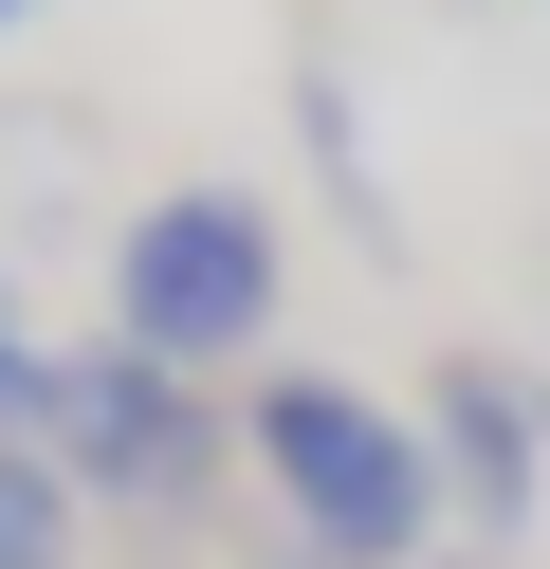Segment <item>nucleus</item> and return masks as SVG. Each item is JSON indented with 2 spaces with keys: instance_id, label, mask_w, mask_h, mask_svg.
Segmentation results:
<instances>
[{
  "instance_id": "423d86ee",
  "label": "nucleus",
  "mask_w": 550,
  "mask_h": 569,
  "mask_svg": "<svg viewBox=\"0 0 550 569\" xmlns=\"http://www.w3.org/2000/svg\"><path fill=\"white\" fill-rule=\"evenodd\" d=\"M56 386H73V368L19 331V295H0V441H56Z\"/></svg>"
},
{
  "instance_id": "f03ea898",
  "label": "nucleus",
  "mask_w": 550,
  "mask_h": 569,
  "mask_svg": "<svg viewBox=\"0 0 550 569\" xmlns=\"http://www.w3.org/2000/svg\"><path fill=\"white\" fill-rule=\"evenodd\" d=\"M257 331H276V202L183 184V202H147V221L110 239V349H147V368H239Z\"/></svg>"
},
{
  "instance_id": "39448f33",
  "label": "nucleus",
  "mask_w": 550,
  "mask_h": 569,
  "mask_svg": "<svg viewBox=\"0 0 550 569\" xmlns=\"http://www.w3.org/2000/svg\"><path fill=\"white\" fill-rule=\"evenodd\" d=\"M73 515H92V496H73L37 441H0V569H73Z\"/></svg>"
},
{
  "instance_id": "20e7f679",
  "label": "nucleus",
  "mask_w": 550,
  "mask_h": 569,
  "mask_svg": "<svg viewBox=\"0 0 550 569\" xmlns=\"http://www.w3.org/2000/svg\"><path fill=\"white\" fill-rule=\"evenodd\" d=\"M422 441H440V496H459V532H532V496H550V422H532V386H513V368H477V349H459Z\"/></svg>"
},
{
  "instance_id": "0eeeda50",
  "label": "nucleus",
  "mask_w": 550,
  "mask_h": 569,
  "mask_svg": "<svg viewBox=\"0 0 550 569\" xmlns=\"http://www.w3.org/2000/svg\"><path fill=\"white\" fill-rule=\"evenodd\" d=\"M276 569H330V551H276Z\"/></svg>"
},
{
  "instance_id": "6e6552de",
  "label": "nucleus",
  "mask_w": 550,
  "mask_h": 569,
  "mask_svg": "<svg viewBox=\"0 0 550 569\" xmlns=\"http://www.w3.org/2000/svg\"><path fill=\"white\" fill-rule=\"evenodd\" d=\"M0 19H37V0H0Z\"/></svg>"
},
{
  "instance_id": "f257e3e1",
  "label": "nucleus",
  "mask_w": 550,
  "mask_h": 569,
  "mask_svg": "<svg viewBox=\"0 0 550 569\" xmlns=\"http://www.w3.org/2000/svg\"><path fill=\"white\" fill-rule=\"evenodd\" d=\"M239 441H257V478L293 496V551L422 569V532H440V441H422V422H386L367 386H330V368H276L239 405Z\"/></svg>"
},
{
  "instance_id": "7ed1b4c3",
  "label": "nucleus",
  "mask_w": 550,
  "mask_h": 569,
  "mask_svg": "<svg viewBox=\"0 0 550 569\" xmlns=\"http://www.w3.org/2000/svg\"><path fill=\"white\" fill-rule=\"evenodd\" d=\"M56 459L73 496H129V515H202V478H220V405L183 368H147V349H92V368L56 386Z\"/></svg>"
}]
</instances>
